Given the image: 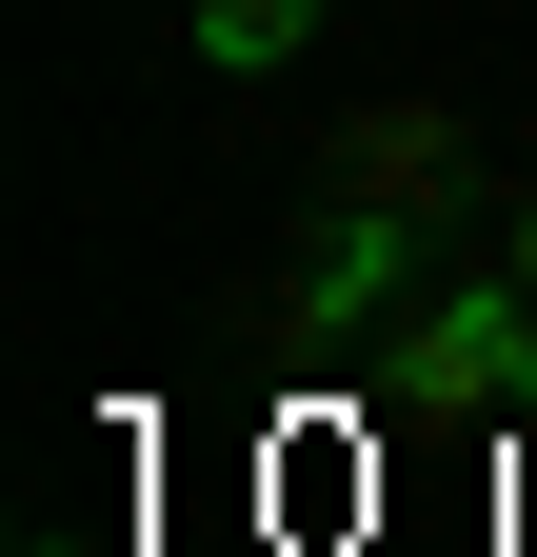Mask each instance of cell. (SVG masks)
Wrapping results in <instances>:
<instances>
[{
  "instance_id": "cell-1",
  "label": "cell",
  "mask_w": 537,
  "mask_h": 557,
  "mask_svg": "<svg viewBox=\"0 0 537 557\" xmlns=\"http://www.w3.org/2000/svg\"><path fill=\"white\" fill-rule=\"evenodd\" d=\"M458 199H478V139L458 120H359L339 139V220H319V338L419 299V239H458Z\"/></svg>"
},
{
  "instance_id": "cell-2",
  "label": "cell",
  "mask_w": 537,
  "mask_h": 557,
  "mask_svg": "<svg viewBox=\"0 0 537 557\" xmlns=\"http://www.w3.org/2000/svg\"><path fill=\"white\" fill-rule=\"evenodd\" d=\"M378 379L419 398V418H517L537 398V278H419V299H398V338H378Z\"/></svg>"
},
{
  "instance_id": "cell-3",
  "label": "cell",
  "mask_w": 537,
  "mask_h": 557,
  "mask_svg": "<svg viewBox=\"0 0 537 557\" xmlns=\"http://www.w3.org/2000/svg\"><path fill=\"white\" fill-rule=\"evenodd\" d=\"M319 40V0H199V60H220V81H259V60H299Z\"/></svg>"
},
{
  "instance_id": "cell-4",
  "label": "cell",
  "mask_w": 537,
  "mask_h": 557,
  "mask_svg": "<svg viewBox=\"0 0 537 557\" xmlns=\"http://www.w3.org/2000/svg\"><path fill=\"white\" fill-rule=\"evenodd\" d=\"M517 278H537V199H517Z\"/></svg>"
},
{
  "instance_id": "cell-5",
  "label": "cell",
  "mask_w": 537,
  "mask_h": 557,
  "mask_svg": "<svg viewBox=\"0 0 537 557\" xmlns=\"http://www.w3.org/2000/svg\"><path fill=\"white\" fill-rule=\"evenodd\" d=\"M21 557H60V537H21Z\"/></svg>"
}]
</instances>
